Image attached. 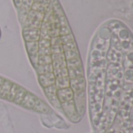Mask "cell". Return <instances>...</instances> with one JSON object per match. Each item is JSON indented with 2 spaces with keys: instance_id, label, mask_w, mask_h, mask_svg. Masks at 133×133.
<instances>
[{
  "instance_id": "3",
  "label": "cell",
  "mask_w": 133,
  "mask_h": 133,
  "mask_svg": "<svg viewBox=\"0 0 133 133\" xmlns=\"http://www.w3.org/2000/svg\"><path fill=\"white\" fill-rule=\"evenodd\" d=\"M111 37L107 53V66L103 111L99 125L108 126L114 118L123 90V53L118 32V21L109 22Z\"/></svg>"
},
{
  "instance_id": "4",
  "label": "cell",
  "mask_w": 133,
  "mask_h": 133,
  "mask_svg": "<svg viewBox=\"0 0 133 133\" xmlns=\"http://www.w3.org/2000/svg\"><path fill=\"white\" fill-rule=\"evenodd\" d=\"M0 98L37 111L45 112L49 110L47 104L35 95L2 76H0Z\"/></svg>"
},
{
  "instance_id": "2",
  "label": "cell",
  "mask_w": 133,
  "mask_h": 133,
  "mask_svg": "<svg viewBox=\"0 0 133 133\" xmlns=\"http://www.w3.org/2000/svg\"><path fill=\"white\" fill-rule=\"evenodd\" d=\"M111 37V29L108 23L101 27L95 37L88 60L87 101L89 102L91 118L96 125H99L103 111L107 53Z\"/></svg>"
},
{
  "instance_id": "1",
  "label": "cell",
  "mask_w": 133,
  "mask_h": 133,
  "mask_svg": "<svg viewBox=\"0 0 133 133\" xmlns=\"http://www.w3.org/2000/svg\"><path fill=\"white\" fill-rule=\"evenodd\" d=\"M23 37L47 100L69 120L78 122L86 108V78L74 35L57 0H52L38 27L23 26Z\"/></svg>"
}]
</instances>
